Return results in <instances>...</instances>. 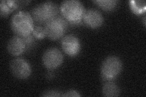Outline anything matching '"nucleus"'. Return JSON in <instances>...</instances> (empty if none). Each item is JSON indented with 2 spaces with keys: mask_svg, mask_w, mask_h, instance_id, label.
<instances>
[{
  "mask_svg": "<svg viewBox=\"0 0 146 97\" xmlns=\"http://www.w3.org/2000/svg\"><path fill=\"white\" fill-rule=\"evenodd\" d=\"M10 25L15 35L21 37L31 35L34 27L31 13L23 11H18L12 15Z\"/></svg>",
  "mask_w": 146,
  "mask_h": 97,
  "instance_id": "obj_1",
  "label": "nucleus"
},
{
  "mask_svg": "<svg viewBox=\"0 0 146 97\" xmlns=\"http://www.w3.org/2000/svg\"><path fill=\"white\" fill-rule=\"evenodd\" d=\"M86 9L78 0H66L62 3L60 11L62 16L71 24L77 25L82 21Z\"/></svg>",
  "mask_w": 146,
  "mask_h": 97,
  "instance_id": "obj_2",
  "label": "nucleus"
},
{
  "mask_svg": "<svg viewBox=\"0 0 146 97\" xmlns=\"http://www.w3.org/2000/svg\"><path fill=\"white\" fill-rule=\"evenodd\" d=\"M60 9L57 4L51 1L39 3L31 11L33 20L39 24H45L54 17L58 15Z\"/></svg>",
  "mask_w": 146,
  "mask_h": 97,
  "instance_id": "obj_3",
  "label": "nucleus"
},
{
  "mask_svg": "<svg viewBox=\"0 0 146 97\" xmlns=\"http://www.w3.org/2000/svg\"><path fill=\"white\" fill-rule=\"evenodd\" d=\"M68 27V22L63 16L57 15L44 24L46 36L51 40H57L65 35Z\"/></svg>",
  "mask_w": 146,
  "mask_h": 97,
  "instance_id": "obj_4",
  "label": "nucleus"
},
{
  "mask_svg": "<svg viewBox=\"0 0 146 97\" xmlns=\"http://www.w3.org/2000/svg\"><path fill=\"white\" fill-rule=\"evenodd\" d=\"M122 63L118 57L111 55L105 59L100 67L102 78L104 81H113L120 74Z\"/></svg>",
  "mask_w": 146,
  "mask_h": 97,
  "instance_id": "obj_5",
  "label": "nucleus"
},
{
  "mask_svg": "<svg viewBox=\"0 0 146 97\" xmlns=\"http://www.w3.org/2000/svg\"><path fill=\"white\" fill-rule=\"evenodd\" d=\"M10 70L13 76L21 80L28 78L32 72L29 63L22 58H16L12 60L10 63Z\"/></svg>",
  "mask_w": 146,
  "mask_h": 97,
  "instance_id": "obj_6",
  "label": "nucleus"
},
{
  "mask_svg": "<svg viewBox=\"0 0 146 97\" xmlns=\"http://www.w3.org/2000/svg\"><path fill=\"white\" fill-rule=\"evenodd\" d=\"M43 65L48 69L52 70L60 66L63 61L62 52L56 48H51L45 50L42 57Z\"/></svg>",
  "mask_w": 146,
  "mask_h": 97,
  "instance_id": "obj_7",
  "label": "nucleus"
},
{
  "mask_svg": "<svg viewBox=\"0 0 146 97\" xmlns=\"http://www.w3.org/2000/svg\"><path fill=\"white\" fill-rule=\"evenodd\" d=\"M61 46L64 52L70 57L76 56L81 48L79 38L73 35H68L63 37Z\"/></svg>",
  "mask_w": 146,
  "mask_h": 97,
  "instance_id": "obj_8",
  "label": "nucleus"
},
{
  "mask_svg": "<svg viewBox=\"0 0 146 97\" xmlns=\"http://www.w3.org/2000/svg\"><path fill=\"white\" fill-rule=\"evenodd\" d=\"M82 21L86 26L91 28L95 29L103 24L104 18L101 12L97 9H88L85 10Z\"/></svg>",
  "mask_w": 146,
  "mask_h": 97,
  "instance_id": "obj_9",
  "label": "nucleus"
},
{
  "mask_svg": "<svg viewBox=\"0 0 146 97\" xmlns=\"http://www.w3.org/2000/svg\"><path fill=\"white\" fill-rule=\"evenodd\" d=\"M7 49L9 53L13 56H19L27 50V46L22 37L13 36L9 40Z\"/></svg>",
  "mask_w": 146,
  "mask_h": 97,
  "instance_id": "obj_10",
  "label": "nucleus"
},
{
  "mask_svg": "<svg viewBox=\"0 0 146 97\" xmlns=\"http://www.w3.org/2000/svg\"><path fill=\"white\" fill-rule=\"evenodd\" d=\"M102 92L103 96L107 97L118 96L121 94L119 87L112 81H106L102 86Z\"/></svg>",
  "mask_w": 146,
  "mask_h": 97,
  "instance_id": "obj_11",
  "label": "nucleus"
},
{
  "mask_svg": "<svg viewBox=\"0 0 146 97\" xmlns=\"http://www.w3.org/2000/svg\"><path fill=\"white\" fill-rule=\"evenodd\" d=\"M19 6L18 1L13 0H3L0 4V14L2 16H7Z\"/></svg>",
  "mask_w": 146,
  "mask_h": 97,
  "instance_id": "obj_12",
  "label": "nucleus"
},
{
  "mask_svg": "<svg viewBox=\"0 0 146 97\" xmlns=\"http://www.w3.org/2000/svg\"><path fill=\"white\" fill-rule=\"evenodd\" d=\"M129 5L131 11L136 15H140L145 12L146 3L144 0L130 1L129 2Z\"/></svg>",
  "mask_w": 146,
  "mask_h": 97,
  "instance_id": "obj_13",
  "label": "nucleus"
},
{
  "mask_svg": "<svg viewBox=\"0 0 146 97\" xmlns=\"http://www.w3.org/2000/svg\"><path fill=\"white\" fill-rule=\"evenodd\" d=\"M96 3L100 8L106 11H111L116 7L118 1L117 0H95Z\"/></svg>",
  "mask_w": 146,
  "mask_h": 97,
  "instance_id": "obj_14",
  "label": "nucleus"
},
{
  "mask_svg": "<svg viewBox=\"0 0 146 97\" xmlns=\"http://www.w3.org/2000/svg\"><path fill=\"white\" fill-rule=\"evenodd\" d=\"M32 34L35 38L39 40H42L46 36L44 27L41 26H35Z\"/></svg>",
  "mask_w": 146,
  "mask_h": 97,
  "instance_id": "obj_15",
  "label": "nucleus"
},
{
  "mask_svg": "<svg viewBox=\"0 0 146 97\" xmlns=\"http://www.w3.org/2000/svg\"><path fill=\"white\" fill-rule=\"evenodd\" d=\"M63 94L60 91L57 90H48L43 92L42 96H46V97H58V96H62Z\"/></svg>",
  "mask_w": 146,
  "mask_h": 97,
  "instance_id": "obj_16",
  "label": "nucleus"
},
{
  "mask_svg": "<svg viewBox=\"0 0 146 97\" xmlns=\"http://www.w3.org/2000/svg\"><path fill=\"white\" fill-rule=\"evenodd\" d=\"M23 38L27 46V50L29 49L30 48H32V46H33L34 43L35 42V40H34V36L33 35H29L26 36H23L22 37Z\"/></svg>",
  "mask_w": 146,
  "mask_h": 97,
  "instance_id": "obj_17",
  "label": "nucleus"
},
{
  "mask_svg": "<svg viewBox=\"0 0 146 97\" xmlns=\"http://www.w3.org/2000/svg\"><path fill=\"white\" fill-rule=\"evenodd\" d=\"M62 96H71V97L78 96V97H80V96H81V95L77 91H76L75 90H73V89H71V90L66 91L64 94H63Z\"/></svg>",
  "mask_w": 146,
  "mask_h": 97,
  "instance_id": "obj_18",
  "label": "nucleus"
},
{
  "mask_svg": "<svg viewBox=\"0 0 146 97\" xmlns=\"http://www.w3.org/2000/svg\"><path fill=\"white\" fill-rule=\"evenodd\" d=\"M143 21H144V25L145 26V15L143 17Z\"/></svg>",
  "mask_w": 146,
  "mask_h": 97,
  "instance_id": "obj_19",
  "label": "nucleus"
}]
</instances>
